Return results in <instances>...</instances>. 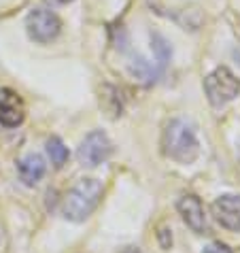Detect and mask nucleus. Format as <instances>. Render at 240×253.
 Returning <instances> with one entry per match:
<instances>
[{
	"label": "nucleus",
	"mask_w": 240,
	"mask_h": 253,
	"mask_svg": "<svg viewBox=\"0 0 240 253\" xmlns=\"http://www.w3.org/2000/svg\"><path fill=\"white\" fill-rule=\"evenodd\" d=\"M47 153L51 158V164L55 168H62L68 162V149L64 147V143L58 136H51L47 140Z\"/></svg>",
	"instance_id": "10"
},
{
	"label": "nucleus",
	"mask_w": 240,
	"mask_h": 253,
	"mask_svg": "<svg viewBox=\"0 0 240 253\" xmlns=\"http://www.w3.org/2000/svg\"><path fill=\"white\" fill-rule=\"evenodd\" d=\"M102 183L96 179H81L64 198V217L70 221H83L94 213L102 198Z\"/></svg>",
	"instance_id": "2"
},
{
	"label": "nucleus",
	"mask_w": 240,
	"mask_h": 253,
	"mask_svg": "<svg viewBox=\"0 0 240 253\" xmlns=\"http://www.w3.org/2000/svg\"><path fill=\"white\" fill-rule=\"evenodd\" d=\"M24 117L26 107L19 94L9 87H2L0 89V124L4 128H17V126H22Z\"/></svg>",
	"instance_id": "7"
},
{
	"label": "nucleus",
	"mask_w": 240,
	"mask_h": 253,
	"mask_svg": "<svg viewBox=\"0 0 240 253\" xmlns=\"http://www.w3.org/2000/svg\"><path fill=\"white\" fill-rule=\"evenodd\" d=\"M213 215L221 228L238 232L240 230V196H234V194L219 196L213 202Z\"/></svg>",
	"instance_id": "6"
},
{
	"label": "nucleus",
	"mask_w": 240,
	"mask_h": 253,
	"mask_svg": "<svg viewBox=\"0 0 240 253\" xmlns=\"http://www.w3.org/2000/svg\"><path fill=\"white\" fill-rule=\"evenodd\" d=\"M26 30H28V37L37 41V43H51L53 39H58V34L62 30V22L53 11L34 9L26 17Z\"/></svg>",
	"instance_id": "4"
},
{
	"label": "nucleus",
	"mask_w": 240,
	"mask_h": 253,
	"mask_svg": "<svg viewBox=\"0 0 240 253\" xmlns=\"http://www.w3.org/2000/svg\"><path fill=\"white\" fill-rule=\"evenodd\" d=\"M204 92L213 107H223L232 102L240 94V79L228 66H217L206 79H204Z\"/></svg>",
	"instance_id": "3"
},
{
	"label": "nucleus",
	"mask_w": 240,
	"mask_h": 253,
	"mask_svg": "<svg viewBox=\"0 0 240 253\" xmlns=\"http://www.w3.org/2000/svg\"><path fill=\"white\" fill-rule=\"evenodd\" d=\"M176 209H179L183 221H185L194 232L202 234V232L206 230V217H204V207H202V202L198 200L196 196H183V198L176 202Z\"/></svg>",
	"instance_id": "8"
},
{
	"label": "nucleus",
	"mask_w": 240,
	"mask_h": 253,
	"mask_svg": "<svg viewBox=\"0 0 240 253\" xmlns=\"http://www.w3.org/2000/svg\"><path fill=\"white\" fill-rule=\"evenodd\" d=\"M113 153V143L102 130H94L83 138V143L79 147V160L83 166L94 168L102 162H107L109 156Z\"/></svg>",
	"instance_id": "5"
},
{
	"label": "nucleus",
	"mask_w": 240,
	"mask_h": 253,
	"mask_svg": "<svg viewBox=\"0 0 240 253\" xmlns=\"http://www.w3.org/2000/svg\"><path fill=\"white\" fill-rule=\"evenodd\" d=\"M130 70H132L134 77H140L143 81H153V77H155V68H153L151 64H147L143 58L134 60L132 66H130Z\"/></svg>",
	"instance_id": "11"
},
{
	"label": "nucleus",
	"mask_w": 240,
	"mask_h": 253,
	"mask_svg": "<svg viewBox=\"0 0 240 253\" xmlns=\"http://www.w3.org/2000/svg\"><path fill=\"white\" fill-rule=\"evenodd\" d=\"M161 147L166 156L179 164H192L200 153L196 130L185 119H172L166 124L164 134H161Z\"/></svg>",
	"instance_id": "1"
},
{
	"label": "nucleus",
	"mask_w": 240,
	"mask_h": 253,
	"mask_svg": "<svg viewBox=\"0 0 240 253\" xmlns=\"http://www.w3.org/2000/svg\"><path fill=\"white\" fill-rule=\"evenodd\" d=\"M204 253H232V249L228 247V245H223V243H213V245H208V247L204 249Z\"/></svg>",
	"instance_id": "12"
},
{
	"label": "nucleus",
	"mask_w": 240,
	"mask_h": 253,
	"mask_svg": "<svg viewBox=\"0 0 240 253\" xmlns=\"http://www.w3.org/2000/svg\"><path fill=\"white\" fill-rule=\"evenodd\" d=\"M49 2H53V4H68V2H73V0H49Z\"/></svg>",
	"instance_id": "13"
},
{
	"label": "nucleus",
	"mask_w": 240,
	"mask_h": 253,
	"mask_svg": "<svg viewBox=\"0 0 240 253\" xmlns=\"http://www.w3.org/2000/svg\"><path fill=\"white\" fill-rule=\"evenodd\" d=\"M45 170H47V164L39 153H28L26 158L17 162L19 179H22L26 185H37L39 181L45 177Z\"/></svg>",
	"instance_id": "9"
}]
</instances>
